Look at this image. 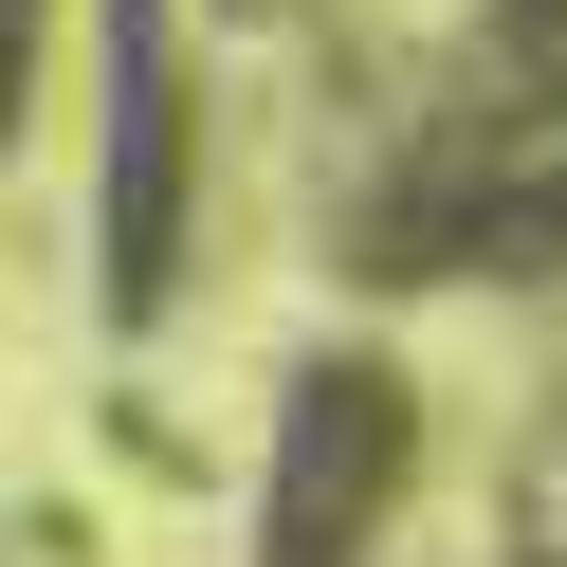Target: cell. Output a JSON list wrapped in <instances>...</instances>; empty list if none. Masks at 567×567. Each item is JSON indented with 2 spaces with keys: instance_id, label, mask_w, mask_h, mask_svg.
<instances>
[{
  "instance_id": "3",
  "label": "cell",
  "mask_w": 567,
  "mask_h": 567,
  "mask_svg": "<svg viewBox=\"0 0 567 567\" xmlns=\"http://www.w3.org/2000/svg\"><path fill=\"white\" fill-rule=\"evenodd\" d=\"M38 19L55 0H0V147H19V111H38Z\"/></svg>"
},
{
  "instance_id": "1",
  "label": "cell",
  "mask_w": 567,
  "mask_h": 567,
  "mask_svg": "<svg viewBox=\"0 0 567 567\" xmlns=\"http://www.w3.org/2000/svg\"><path fill=\"white\" fill-rule=\"evenodd\" d=\"M403 494V384L367 367V348H330V367L293 384V421H275V494H257V567H348L367 549V513Z\"/></svg>"
},
{
  "instance_id": "2",
  "label": "cell",
  "mask_w": 567,
  "mask_h": 567,
  "mask_svg": "<svg viewBox=\"0 0 567 567\" xmlns=\"http://www.w3.org/2000/svg\"><path fill=\"white\" fill-rule=\"evenodd\" d=\"M111 184H92V238H111V311L147 330L165 275H184V55H165V0H111Z\"/></svg>"
}]
</instances>
